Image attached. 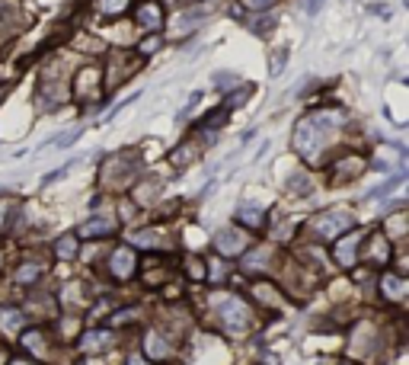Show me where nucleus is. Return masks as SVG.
<instances>
[{
  "mask_svg": "<svg viewBox=\"0 0 409 365\" xmlns=\"http://www.w3.org/2000/svg\"><path fill=\"white\" fill-rule=\"evenodd\" d=\"M218 317H221V324H224V330H230V334H246V330H250V320H253V311L243 298L228 295V298H221V304H218Z\"/></svg>",
  "mask_w": 409,
  "mask_h": 365,
  "instance_id": "nucleus-2",
  "label": "nucleus"
},
{
  "mask_svg": "<svg viewBox=\"0 0 409 365\" xmlns=\"http://www.w3.org/2000/svg\"><path fill=\"white\" fill-rule=\"evenodd\" d=\"M237 218H240L243 224H250V228H262L265 215H262V208H250V206H243L240 212H237Z\"/></svg>",
  "mask_w": 409,
  "mask_h": 365,
  "instance_id": "nucleus-16",
  "label": "nucleus"
},
{
  "mask_svg": "<svg viewBox=\"0 0 409 365\" xmlns=\"http://www.w3.org/2000/svg\"><path fill=\"white\" fill-rule=\"evenodd\" d=\"M409 292V282L403 279V275H384L380 279V295L387 298V301H403Z\"/></svg>",
  "mask_w": 409,
  "mask_h": 365,
  "instance_id": "nucleus-7",
  "label": "nucleus"
},
{
  "mask_svg": "<svg viewBox=\"0 0 409 365\" xmlns=\"http://www.w3.org/2000/svg\"><path fill=\"white\" fill-rule=\"evenodd\" d=\"M320 7H323V0H311V3H307V13H317Z\"/></svg>",
  "mask_w": 409,
  "mask_h": 365,
  "instance_id": "nucleus-23",
  "label": "nucleus"
},
{
  "mask_svg": "<svg viewBox=\"0 0 409 365\" xmlns=\"http://www.w3.org/2000/svg\"><path fill=\"white\" fill-rule=\"evenodd\" d=\"M157 48H160V38H144V42H141V52H144V55L157 52Z\"/></svg>",
  "mask_w": 409,
  "mask_h": 365,
  "instance_id": "nucleus-21",
  "label": "nucleus"
},
{
  "mask_svg": "<svg viewBox=\"0 0 409 365\" xmlns=\"http://www.w3.org/2000/svg\"><path fill=\"white\" fill-rule=\"evenodd\" d=\"M13 365H32V362H13Z\"/></svg>",
  "mask_w": 409,
  "mask_h": 365,
  "instance_id": "nucleus-24",
  "label": "nucleus"
},
{
  "mask_svg": "<svg viewBox=\"0 0 409 365\" xmlns=\"http://www.w3.org/2000/svg\"><path fill=\"white\" fill-rule=\"evenodd\" d=\"M23 346L29 350V356L45 359V356H48V340H45V330H26V334H23Z\"/></svg>",
  "mask_w": 409,
  "mask_h": 365,
  "instance_id": "nucleus-9",
  "label": "nucleus"
},
{
  "mask_svg": "<svg viewBox=\"0 0 409 365\" xmlns=\"http://www.w3.org/2000/svg\"><path fill=\"white\" fill-rule=\"evenodd\" d=\"M352 228V215L349 212H329V215H320L313 221V234L329 241V237H342L345 231Z\"/></svg>",
  "mask_w": 409,
  "mask_h": 365,
  "instance_id": "nucleus-3",
  "label": "nucleus"
},
{
  "mask_svg": "<svg viewBox=\"0 0 409 365\" xmlns=\"http://www.w3.org/2000/svg\"><path fill=\"white\" fill-rule=\"evenodd\" d=\"M144 356L154 359V362H167V359H173V346H170V340L160 330H147L144 334Z\"/></svg>",
  "mask_w": 409,
  "mask_h": 365,
  "instance_id": "nucleus-5",
  "label": "nucleus"
},
{
  "mask_svg": "<svg viewBox=\"0 0 409 365\" xmlns=\"http://www.w3.org/2000/svg\"><path fill=\"white\" fill-rule=\"evenodd\" d=\"M125 3H128V0H99V10H103V13H119Z\"/></svg>",
  "mask_w": 409,
  "mask_h": 365,
  "instance_id": "nucleus-20",
  "label": "nucleus"
},
{
  "mask_svg": "<svg viewBox=\"0 0 409 365\" xmlns=\"http://www.w3.org/2000/svg\"><path fill=\"white\" fill-rule=\"evenodd\" d=\"M358 243H362V237H358V234L342 237V241L336 243V259H339V266H355V250H358Z\"/></svg>",
  "mask_w": 409,
  "mask_h": 365,
  "instance_id": "nucleus-8",
  "label": "nucleus"
},
{
  "mask_svg": "<svg viewBox=\"0 0 409 365\" xmlns=\"http://www.w3.org/2000/svg\"><path fill=\"white\" fill-rule=\"evenodd\" d=\"M54 253H58L61 259H74L77 257V234L58 237V243H54Z\"/></svg>",
  "mask_w": 409,
  "mask_h": 365,
  "instance_id": "nucleus-13",
  "label": "nucleus"
},
{
  "mask_svg": "<svg viewBox=\"0 0 409 365\" xmlns=\"http://www.w3.org/2000/svg\"><path fill=\"white\" fill-rule=\"evenodd\" d=\"M246 3H250L253 10H265V7H272L275 0H246Z\"/></svg>",
  "mask_w": 409,
  "mask_h": 365,
  "instance_id": "nucleus-22",
  "label": "nucleus"
},
{
  "mask_svg": "<svg viewBox=\"0 0 409 365\" xmlns=\"http://www.w3.org/2000/svg\"><path fill=\"white\" fill-rule=\"evenodd\" d=\"M400 182H403V173L390 176V180H387V182H380L378 189H374V196H387V192H390V189H396V186H400Z\"/></svg>",
  "mask_w": 409,
  "mask_h": 365,
  "instance_id": "nucleus-19",
  "label": "nucleus"
},
{
  "mask_svg": "<svg viewBox=\"0 0 409 365\" xmlns=\"http://www.w3.org/2000/svg\"><path fill=\"white\" fill-rule=\"evenodd\" d=\"M345 365H349V362H345Z\"/></svg>",
  "mask_w": 409,
  "mask_h": 365,
  "instance_id": "nucleus-25",
  "label": "nucleus"
},
{
  "mask_svg": "<svg viewBox=\"0 0 409 365\" xmlns=\"http://www.w3.org/2000/svg\"><path fill=\"white\" fill-rule=\"evenodd\" d=\"M326 115H311V119H304L301 125L295 129V148L297 154H304V157H313V154L323 148V138L326 131H329V125H323Z\"/></svg>",
  "mask_w": 409,
  "mask_h": 365,
  "instance_id": "nucleus-1",
  "label": "nucleus"
},
{
  "mask_svg": "<svg viewBox=\"0 0 409 365\" xmlns=\"http://www.w3.org/2000/svg\"><path fill=\"white\" fill-rule=\"evenodd\" d=\"M214 247H218V253H224V257H240V253L246 250V234H240L237 228H224L214 237Z\"/></svg>",
  "mask_w": 409,
  "mask_h": 365,
  "instance_id": "nucleus-6",
  "label": "nucleus"
},
{
  "mask_svg": "<svg viewBox=\"0 0 409 365\" xmlns=\"http://www.w3.org/2000/svg\"><path fill=\"white\" fill-rule=\"evenodd\" d=\"M228 119V106H218V109H211V113L204 115L202 119V125L204 129H221V122Z\"/></svg>",
  "mask_w": 409,
  "mask_h": 365,
  "instance_id": "nucleus-17",
  "label": "nucleus"
},
{
  "mask_svg": "<svg viewBox=\"0 0 409 365\" xmlns=\"http://www.w3.org/2000/svg\"><path fill=\"white\" fill-rule=\"evenodd\" d=\"M135 269H137V257H135V250H128V247H119V250L112 253V259H109V273H112V279H119V282L131 279Z\"/></svg>",
  "mask_w": 409,
  "mask_h": 365,
  "instance_id": "nucleus-4",
  "label": "nucleus"
},
{
  "mask_svg": "<svg viewBox=\"0 0 409 365\" xmlns=\"http://www.w3.org/2000/svg\"><path fill=\"white\" fill-rule=\"evenodd\" d=\"M137 23L147 26V29H160V23H163V10H160V3H144V7L137 10Z\"/></svg>",
  "mask_w": 409,
  "mask_h": 365,
  "instance_id": "nucleus-11",
  "label": "nucleus"
},
{
  "mask_svg": "<svg viewBox=\"0 0 409 365\" xmlns=\"http://www.w3.org/2000/svg\"><path fill=\"white\" fill-rule=\"evenodd\" d=\"M38 275H42V266H38V263H23V266L16 269V282H20V285H32V282H38Z\"/></svg>",
  "mask_w": 409,
  "mask_h": 365,
  "instance_id": "nucleus-15",
  "label": "nucleus"
},
{
  "mask_svg": "<svg viewBox=\"0 0 409 365\" xmlns=\"http://www.w3.org/2000/svg\"><path fill=\"white\" fill-rule=\"evenodd\" d=\"M112 231H115L112 218H93V221H87L84 228H80V237H109Z\"/></svg>",
  "mask_w": 409,
  "mask_h": 365,
  "instance_id": "nucleus-10",
  "label": "nucleus"
},
{
  "mask_svg": "<svg viewBox=\"0 0 409 365\" xmlns=\"http://www.w3.org/2000/svg\"><path fill=\"white\" fill-rule=\"evenodd\" d=\"M109 343H112V334H109V330H93V334H87L84 340H80V350L96 352V350H106Z\"/></svg>",
  "mask_w": 409,
  "mask_h": 365,
  "instance_id": "nucleus-12",
  "label": "nucleus"
},
{
  "mask_svg": "<svg viewBox=\"0 0 409 365\" xmlns=\"http://www.w3.org/2000/svg\"><path fill=\"white\" fill-rule=\"evenodd\" d=\"M387 257H390V247H387V241L378 234V237L371 241V259H374V263H380V259L387 263Z\"/></svg>",
  "mask_w": 409,
  "mask_h": 365,
  "instance_id": "nucleus-18",
  "label": "nucleus"
},
{
  "mask_svg": "<svg viewBox=\"0 0 409 365\" xmlns=\"http://www.w3.org/2000/svg\"><path fill=\"white\" fill-rule=\"evenodd\" d=\"M253 295H256L262 304H272V308H275V304H281L278 292H275L269 282H256V285H253Z\"/></svg>",
  "mask_w": 409,
  "mask_h": 365,
  "instance_id": "nucleus-14",
  "label": "nucleus"
}]
</instances>
